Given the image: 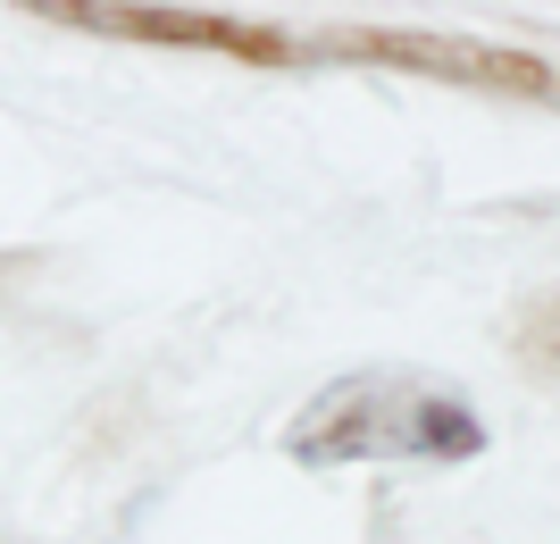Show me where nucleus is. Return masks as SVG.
Returning a JSON list of instances; mask_svg holds the SVG:
<instances>
[{"label":"nucleus","instance_id":"obj_3","mask_svg":"<svg viewBox=\"0 0 560 544\" xmlns=\"http://www.w3.org/2000/svg\"><path fill=\"white\" fill-rule=\"evenodd\" d=\"M34 18L93 25V34H126V43L234 50V59H259V68H293V59H302V43H293V34H268V25H252V18H210V9H117V0H43Z\"/></svg>","mask_w":560,"mask_h":544},{"label":"nucleus","instance_id":"obj_2","mask_svg":"<svg viewBox=\"0 0 560 544\" xmlns=\"http://www.w3.org/2000/svg\"><path fill=\"white\" fill-rule=\"evenodd\" d=\"M327 59H369V68L435 76V84H468V93H511V101H560V76L527 50L468 43V34H335Z\"/></svg>","mask_w":560,"mask_h":544},{"label":"nucleus","instance_id":"obj_1","mask_svg":"<svg viewBox=\"0 0 560 544\" xmlns=\"http://www.w3.org/2000/svg\"><path fill=\"white\" fill-rule=\"evenodd\" d=\"M293 461L310 470H351V461H468L486 452V419L468 394L410 369H351L284 436Z\"/></svg>","mask_w":560,"mask_h":544},{"label":"nucleus","instance_id":"obj_4","mask_svg":"<svg viewBox=\"0 0 560 544\" xmlns=\"http://www.w3.org/2000/svg\"><path fill=\"white\" fill-rule=\"evenodd\" d=\"M527 360H536V369H560V302H544L536 319H527Z\"/></svg>","mask_w":560,"mask_h":544}]
</instances>
